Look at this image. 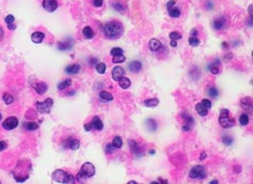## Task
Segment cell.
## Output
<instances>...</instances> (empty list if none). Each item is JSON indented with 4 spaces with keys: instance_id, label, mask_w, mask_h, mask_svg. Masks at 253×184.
<instances>
[{
    "instance_id": "cell-1",
    "label": "cell",
    "mask_w": 253,
    "mask_h": 184,
    "mask_svg": "<svg viewBox=\"0 0 253 184\" xmlns=\"http://www.w3.org/2000/svg\"><path fill=\"white\" fill-rule=\"evenodd\" d=\"M124 33V26L120 21H110L103 25V34L110 40L121 38Z\"/></svg>"
},
{
    "instance_id": "cell-2",
    "label": "cell",
    "mask_w": 253,
    "mask_h": 184,
    "mask_svg": "<svg viewBox=\"0 0 253 184\" xmlns=\"http://www.w3.org/2000/svg\"><path fill=\"white\" fill-rule=\"evenodd\" d=\"M94 173H96V169H94V165L91 162H85L76 176L77 182H84L85 179L93 178Z\"/></svg>"
},
{
    "instance_id": "cell-3",
    "label": "cell",
    "mask_w": 253,
    "mask_h": 184,
    "mask_svg": "<svg viewBox=\"0 0 253 184\" xmlns=\"http://www.w3.org/2000/svg\"><path fill=\"white\" fill-rule=\"evenodd\" d=\"M52 179L56 182L59 183H74L75 182V176H72V174L67 173L64 170H61V169H58V170L53 171L52 173Z\"/></svg>"
},
{
    "instance_id": "cell-4",
    "label": "cell",
    "mask_w": 253,
    "mask_h": 184,
    "mask_svg": "<svg viewBox=\"0 0 253 184\" xmlns=\"http://www.w3.org/2000/svg\"><path fill=\"white\" fill-rule=\"evenodd\" d=\"M219 125L223 127L224 129L231 128L235 126V120L231 117H229V110L227 108H222L219 112V118H218Z\"/></svg>"
},
{
    "instance_id": "cell-5",
    "label": "cell",
    "mask_w": 253,
    "mask_h": 184,
    "mask_svg": "<svg viewBox=\"0 0 253 184\" xmlns=\"http://www.w3.org/2000/svg\"><path fill=\"white\" fill-rule=\"evenodd\" d=\"M207 176V172L203 166L197 165V166L192 167L190 172H189V178L190 179H197V180H203Z\"/></svg>"
},
{
    "instance_id": "cell-6",
    "label": "cell",
    "mask_w": 253,
    "mask_h": 184,
    "mask_svg": "<svg viewBox=\"0 0 253 184\" xmlns=\"http://www.w3.org/2000/svg\"><path fill=\"white\" fill-rule=\"evenodd\" d=\"M53 105V100L51 98H48L44 102H36V108L40 114H48L50 113Z\"/></svg>"
},
{
    "instance_id": "cell-7",
    "label": "cell",
    "mask_w": 253,
    "mask_h": 184,
    "mask_svg": "<svg viewBox=\"0 0 253 184\" xmlns=\"http://www.w3.org/2000/svg\"><path fill=\"white\" fill-rule=\"evenodd\" d=\"M181 117H183L184 120V125H183V131H190L191 129L195 126V119L191 115L189 114H181Z\"/></svg>"
},
{
    "instance_id": "cell-8",
    "label": "cell",
    "mask_w": 253,
    "mask_h": 184,
    "mask_svg": "<svg viewBox=\"0 0 253 184\" xmlns=\"http://www.w3.org/2000/svg\"><path fill=\"white\" fill-rule=\"evenodd\" d=\"M18 125H19V120L14 116L8 117V118L2 122V127H3V129H6V130H12V129L18 127Z\"/></svg>"
},
{
    "instance_id": "cell-9",
    "label": "cell",
    "mask_w": 253,
    "mask_h": 184,
    "mask_svg": "<svg viewBox=\"0 0 253 184\" xmlns=\"http://www.w3.org/2000/svg\"><path fill=\"white\" fill-rule=\"evenodd\" d=\"M128 146L131 148V152L133 153L135 156L140 157L143 155V148L139 146L138 143L134 140H128Z\"/></svg>"
},
{
    "instance_id": "cell-10",
    "label": "cell",
    "mask_w": 253,
    "mask_h": 184,
    "mask_svg": "<svg viewBox=\"0 0 253 184\" xmlns=\"http://www.w3.org/2000/svg\"><path fill=\"white\" fill-rule=\"evenodd\" d=\"M42 7L47 12H53L58 8V1L57 0H44Z\"/></svg>"
},
{
    "instance_id": "cell-11",
    "label": "cell",
    "mask_w": 253,
    "mask_h": 184,
    "mask_svg": "<svg viewBox=\"0 0 253 184\" xmlns=\"http://www.w3.org/2000/svg\"><path fill=\"white\" fill-rule=\"evenodd\" d=\"M125 76V69L121 66H116L112 69V78L114 81H119L122 77Z\"/></svg>"
},
{
    "instance_id": "cell-12",
    "label": "cell",
    "mask_w": 253,
    "mask_h": 184,
    "mask_svg": "<svg viewBox=\"0 0 253 184\" xmlns=\"http://www.w3.org/2000/svg\"><path fill=\"white\" fill-rule=\"evenodd\" d=\"M65 143H67V144H65V147H68L70 150H72V151L78 150L79 146H80L79 141L77 140V139H73V138H68Z\"/></svg>"
},
{
    "instance_id": "cell-13",
    "label": "cell",
    "mask_w": 253,
    "mask_h": 184,
    "mask_svg": "<svg viewBox=\"0 0 253 184\" xmlns=\"http://www.w3.org/2000/svg\"><path fill=\"white\" fill-rule=\"evenodd\" d=\"M149 49H150L151 51H153V52H157V51L162 49V43L160 42V40L153 38L149 41Z\"/></svg>"
},
{
    "instance_id": "cell-14",
    "label": "cell",
    "mask_w": 253,
    "mask_h": 184,
    "mask_svg": "<svg viewBox=\"0 0 253 184\" xmlns=\"http://www.w3.org/2000/svg\"><path fill=\"white\" fill-rule=\"evenodd\" d=\"M73 47V40L71 38L65 39L64 41L58 42V49L59 50H70Z\"/></svg>"
},
{
    "instance_id": "cell-15",
    "label": "cell",
    "mask_w": 253,
    "mask_h": 184,
    "mask_svg": "<svg viewBox=\"0 0 253 184\" xmlns=\"http://www.w3.org/2000/svg\"><path fill=\"white\" fill-rule=\"evenodd\" d=\"M226 22H227V20L224 16H221V18H216V20L213 22V27H214V29L215 30H222L224 28V26H225V24H226Z\"/></svg>"
},
{
    "instance_id": "cell-16",
    "label": "cell",
    "mask_w": 253,
    "mask_h": 184,
    "mask_svg": "<svg viewBox=\"0 0 253 184\" xmlns=\"http://www.w3.org/2000/svg\"><path fill=\"white\" fill-rule=\"evenodd\" d=\"M128 67H129V70H131L132 73L137 74V73H139L141 70V68H143V64H141L139 61H133V62L129 63Z\"/></svg>"
},
{
    "instance_id": "cell-17",
    "label": "cell",
    "mask_w": 253,
    "mask_h": 184,
    "mask_svg": "<svg viewBox=\"0 0 253 184\" xmlns=\"http://www.w3.org/2000/svg\"><path fill=\"white\" fill-rule=\"evenodd\" d=\"M65 73L70 75H76L79 73L80 70V65L79 64H72V65H67L65 67Z\"/></svg>"
},
{
    "instance_id": "cell-18",
    "label": "cell",
    "mask_w": 253,
    "mask_h": 184,
    "mask_svg": "<svg viewBox=\"0 0 253 184\" xmlns=\"http://www.w3.org/2000/svg\"><path fill=\"white\" fill-rule=\"evenodd\" d=\"M111 6L114 10H116L117 12H120L121 14L125 13V6L122 3V2L117 1V0H111Z\"/></svg>"
},
{
    "instance_id": "cell-19",
    "label": "cell",
    "mask_w": 253,
    "mask_h": 184,
    "mask_svg": "<svg viewBox=\"0 0 253 184\" xmlns=\"http://www.w3.org/2000/svg\"><path fill=\"white\" fill-rule=\"evenodd\" d=\"M34 89L36 90V92L38 94H44V93H46L47 90H48V86H47L45 82L39 81V82H36V84H34Z\"/></svg>"
},
{
    "instance_id": "cell-20",
    "label": "cell",
    "mask_w": 253,
    "mask_h": 184,
    "mask_svg": "<svg viewBox=\"0 0 253 184\" xmlns=\"http://www.w3.org/2000/svg\"><path fill=\"white\" fill-rule=\"evenodd\" d=\"M91 126H93V129L101 131L103 129V122L101 121V119L98 116H94L91 120Z\"/></svg>"
},
{
    "instance_id": "cell-21",
    "label": "cell",
    "mask_w": 253,
    "mask_h": 184,
    "mask_svg": "<svg viewBox=\"0 0 253 184\" xmlns=\"http://www.w3.org/2000/svg\"><path fill=\"white\" fill-rule=\"evenodd\" d=\"M30 38H32V41L35 42V43H40V42L44 41L45 34L41 32H35L32 34V37H30Z\"/></svg>"
},
{
    "instance_id": "cell-22",
    "label": "cell",
    "mask_w": 253,
    "mask_h": 184,
    "mask_svg": "<svg viewBox=\"0 0 253 184\" xmlns=\"http://www.w3.org/2000/svg\"><path fill=\"white\" fill-rule=\"evenodd\" d=\"M83 36L86 39H93L94 37V32L90 26H85L83 28Z\"/></svg>"
},
{
    "instance_id": "cell-23",
    "label": "cell",
    "mask_w": 253,
    "mask_h": 184,
    "mask_svg": "<svg viewBox=\"0 0 253 184\" xmlns=\"http://www.w3.org/2000/svg\"><path fill=\"white\" fill-rule=\"evenodd\" d=\"M117 82H119V84H120L121 88L124 89V90H125V89H128L129 87H131V84H132L131 79L127 78V77H125V76L122 77V78H121Z\"/></svg>"
},
{
    "instance_id": "cell-24",
    "label": "cell",
    "mask_w": 253,
    "mask_h": 184,
    "mask_svg": "<svg viewBox=\"0 0 253 184\" xmlns=\"http://www.w3.org/2000/svg\"><path fill=\"white\" fill-rule=\"evenodd\" d=\"M196 110H197V113L200 115L201 117H205L207 115V110H207V108H205L200 102V103H197V104H196Z\"/></svg>"
},
{
    "instance_id": "cell-25",
    "label": "cell",
    "mask_w": 253,
    "mask_h": 184,
    "mask_svg": "<svg viewBox=\"0 0 253 184\" xmlns=\"http://www.w3.org/2000/svg\"><path fill=\"white\" fill-rule=\"evenodd\" d=\"M160 101L158 100L157 98H153V99H148V100H145L143 102V105L147 106V107H157L159 105Z\"/></svg>"
},
{
    "instance_id": "cell-26",
    "label": "cell",
    "mask_w": 253,
    "mask_h": 184,
    "mask_svg": "<svg viewBox=\"0 0 253 184\" xmlns=\"http://www.w3.org/2000/svg\"><path fill=\"white\" fill-rule=\"evenodd\" d=\"M99 96H100L101 100L105 101V102H110V101L113 100V95L111 93H109L108 91H101L100 93H99Z\"/></svg>"
},
{
    "instance_id": "cell-27",
    "label": "cell",
    "mask_w": 253,
    "mask_h": 184,
    "mask_svg": "<svg viewBox=\"0 0 253 184\" xmlns=\"http://www.w3.org/2000/svg\"><path fill=\"white\" fill-rule=\"evenodd\" d=\"M167 10H169L170 16H172V18H179L180 16V10L177 9L175 6L171 7V8H167Z\"/></svg>"
},
{
    "instance_id": "cell-28",
    "label": "cell",
    "mask_w": 253,
    "mask_h": 184,
    "mask_svg": "<svg viewBox=\"0 0 253 184\" xmlns=\"http://www.w3.org/2000/svg\"><path fill=\"white\" fill-rule=\"evenodd\" d=\"M96 70L98 74L100 75H103L105 73V70H107V65H105V63H97L96 64Z\"/></svg>"
},
{
    "instance_id": "cell-29",
    "label": "cell",
    "mask_w": 253,
    "mask_h": 184,
    "mask_svg": "<svg viewBox=\"0 0 253 184\" xmlns=\"http://www.w3.org/2000/svg\"><path fill=\"white\" fill-rule=\"evenodd\" d=\"M71 84H72V80H71V79H65L64 81L59 82V84H58V90H59V91L64 90V89H67L68 86H71Z\"/></svg>"
},
{
    "instance_id": "cell-30",
    "label": "cell",
    "mask_w": 253,
    "mask_h": 184,
    "mask_svg": "<svg viewBox=\"0 0 253 184\" xmlns=\"http://www.w3.org/2000/svg\"><path fill=\"white\" fill-rule=\"evenodd\" d=\"M241 107L243 108V110H250L251 108V99L250 98H245L241 100V103H240Z\"/></svg>"
},
{
    "instance_id": "cell-31",
    "label": "cell",
    "mask_w": 253,
    "mask_h": 184,
    "mask_svg": "<svg viewBox=\"0 0 253 184\" xmlns=\"http://www.w3.org/2000/svg\"><path fill=\"white\" fill-rule=\"evenodd\" d=\"M146 124H147V126H148L149 130H151V131H155V130H157V128H158L157 126H158V125H157V122H155L154 119H152V118L147 119Z\"/></svg>"
},
{
    "instance_id": "cell-32",
    "label": "cell",
    "mask_w": 253,
    "mask_h": 184,
    "mask_svg": "<svg viewBox=\"0 0 253 184\" xmlns=\"http://www.w3.org/2000/svg\"><path fill=\"white\" fill-rule=\"evenodd\" d=\"M38 127H39L38 124H36V122H26V124H24V128L28 131L37 130Z\"/></svg>"
},
{
    "instance_id": "cell-33",
    "label": "cell",
    "mask_w": 253,
    "mask_h": 184,
    "mask_svg": "<svg viewBox=\"0 0 253 184\" xmlns=\"http://www.w3.org/2000/svg\"><path fill=\"white\" fill-rule=\"evenodd\" d=\"M2 100H3V102L6 103L7 105H10V104H12V103H13L14 99H13V96L11 95V94L4 93L3 95H2Z\"/></svg>"
},
{
    "instance_id": "cell-34",
    "label": "cell",
    "mask_w": 253,
    "mask_h": 184,
    "mask_svg": "<svg viewBox=\"0 0 253 184\" xmlns=\"http://www.w3.org/2000/svg\"><path fill=\"white\" fill-rule=\"evenodd\" d=\"M112 144L114 145L115 148H121L123 146V140L120 138V136H114L112 141Z\"/></svg>"
},
{
    "instance_id": "cell-35",
    "label": "cell",
    "mask_w": 253,
    "mask_h": 184,
    "mask_svg": "<svg viewBox=\"0 0 253 184\" xmlns=\"http://www.w3.org/2000/svg\"><path fill=\"white\" fill-rule=\"evenodd\" d=\"M239 124L241 126H247L249 124V116L247 114H241V116L239 117Z\"/></svg>"
},
{
    "instance_id": "cell-36",
    "label": "cell",
    "mask_w": 253,
    "mask_h": 184,
    "mask_svg": "<svg viewBox=\"0 0 253 184\" xmlns=\"http://www.w3.org/2000/svg\"><path fill=\"white\" fill-rule=\"evenodd\" d=\"M189 44H190L191 47H198L200 44V40L198 37H189V40H188Z\"/></svg>"
},
{
    "instance_id": "cell-37",
    "label": "cell",
    "mask_w": 253,
    "mask_h": 184,
    "mask_svg": "<svg viewBox=\"0 0 253 184\" xmlns=\"http://www.w3.org/2000/svg\"><path fill=\"white\" fill-rule=\"evenodd\" d=\"M125 60H126V58L124 56V54H120V55L113 56L112 62L116 64V63H123V62H125Z\"/></svg>"
},
{
    "instance_id": "cell-38",
    "label": "cell",
    "mask_w": 253,
    "mask_h": 184,
    "mask_svg": "<svg viewBox=\"0 0 253 184\" xmlns=\"http://www.w3.org/2000/svg\"><path fill=\"white\" fill-rule=\"evenodd\" d=\"M222 141H223V143L225 145H231L233 144V138L231 136H229L228 134H224L223 136H222Z\"/></svg>"
},
{
    "instance_id": "cell-39",
    "label": "cell",
    "mask_w": 253,
    "mask_h": 184,
    "mask_svg": "<svg viewBox=\"0 0 253 184\" xmlns=\"http://www.w3.org/2000/svg\"><path fill=\"white\" fill-rule=\"evenodd\" d=\"M110 53H111V55H112V56L120 55V54H123V49L122 48H119V47H115V48L111 49Z\"/></svg>"
},
{
    "instance_id": "cell-40",
    "label": "cell",
    "mask_w": 253,
    "mask_h": 184,
    "mask_svg": "<svg viewBox=\"0 0 253 184\" xmlns=\"http://www.w3.org/2000/svg\"><path fill=\"white\" fill-rule=\"evenodd\" d=\"M218 94H219V92H218V90H217L216 88H215V87H211V88L209 89V95L212 96L213 99L217 98V96H218Z\"/></svg>"
},
{
    "instance_id": "cell-41",
    "label": "cell",
    "mask_w": 253,
    "mask_h": 184,
    "mask_svg": "<svg viewBox=\"0 0 253 184\" xmlns=\"http://www.w3.org/2000/svg\"><path fill=\"white\" fill-rule=\"evenodd\" d=\"M115 150H116V148L114 147V145H113L112 143H108V144L105 145V153H107V154H112V153L115 152Z\"/></svg>"
},
{
    "instance_id": "cell-42",
    "label": "cell",
    "mask_w": 253,
    "mask_h": 184,
    "mask_svg": "<svg viewBox=\"0 0 253 184\" xmlns=\"http://www.w3.org/2000/svg\"><path fill=\"white\" fill-rule=\"evenodd\" d=\"M181 34L180 33H178V32H172L171 34H170V38H171V40H179V39H181Z\"/></svg>"
},
{
    "instance_id": "cell-43",
    "label": "cell",
    "mask_w": 253,
    "mask_h": 184,
    "mask_svg": "<svg viewBox=\"0 0 253 184\" xmlns=\"http://www.w3.org/2000/svg\"><path fill=\"white\" fill-rule=\"evenodd\" d=\"M201 104L204 106L205 108H207V110L212 107V102L210 100H207V99H203V100L201 101Z\"/></svg>"
},
{
    "instance_id": "cell-44",
    "label": "cell",
    "mask_w": 253,
    "mask_h": 184,
    "mask_svg": "<svg viewBox=\"0 0 253 184\" xmlns=\"http://www.w3.org/2000/svg\"><path fill=\"white\" fill-rule=\"evenodd\" d=\"M4 22H6L7 25L12 24V23H14V16L12 15V14H9V15H7L6 18H4Z\"/></svg>"
},
{
    "instance_id": "cell-45",
    "label": "cell",
    "mask_w": 253,
    "mask_h": 184,
    "mask_svg": "<svg viewBox=\"0 0 253 184\" xmlns=\"http://www.w3.org/2000/svg\"><path fill=\"white\" fill-rule=\"evenodd\" d=\"M103 3V0H93V4L96 8H100Z\"/></svg>"
},
{
    "instance_id": "cell-46",
    "label": "cell",
    "mask_w": 253,
    "mask_h": 184,
    "mask_svg": "<svg viewBox=\"0 0 253 184\" xmlns=\"http://www.w3.org/2000/svg\"><path fill=\"white\" fill-rule=\"evenodd\" d=\"M210 70H211V73L213 75H217L219 73V68L217 67V66H212V67L210 68Z\"/></svg>"
},
{
    "instance_id": "cell-47",
    "label": "cell",
    "mask_w": 253,
    "mask_h": 184,
    "mask_svg": "<svg viewBox=\"0 0 253 184\" xmlns=\"http://www.w3.org/2000/svg\"><path fill=\"white\" fill-rule=\"evenodd\" d=\"M84 129H85V131H90L91 129H93V126H91V122H88V124H85Z\"/></svg>"
},
{
    "instance_id": "cell-48",
    "label": "cell",
    "mask_w": 253,
    "mask_h": 184,
    "mask_svg": "<svg viewBox=\"0 0 253 184\" xmlns=\"http://www.w3.org/2000/svg\"><path fill=\"white\" fill-rule=\"evenodd\" d=\"M6 148H7V143L4 141H0V152H2Z\"/></svg>"
},
{
    "instance_id": "cell-49",
    "label": "cell",
    "mask_w": 253,
    "mask_h": 184,
    "mask_svg": "<svg viewBox=\"0 0 253 184\" xmlns=\"http://www.w3.org/2000/svg\"><path fill=\"white\" fill-rule=\"evenodd\" d=\"M190 36H191V37H198V30L196 29V28L191 29V32H190Z\"/></svg>"
},
{
    "instance_id": "cell-50",
    "label": "cell",
    "mask_w": 253,
    "mask_h": 184,
    "mask_svg": "<svg viewBox=\"0 0 253 184\" xmlns=\"http://www.w3.org/2000/svg\"><path fill=\"white\" fill-rule=\"evenodd\" d=\"M8 28H9V29H10V30H14V29H15V28H16V25L14 24V23H12V24H9V25H8Z\"/></svg>"
},
{
    "instance_id": "cell-51",
    "label": "cell",
    "mask_w": 253,
    "mask_h": 184,
    "mask_svg": "<svg viewBox=\"0 0 253 184\" xmlns=\"http://www.w3.org/2000/svg\"><path fill=\"white\" fill-rule=\"evenodd\" d=\"M205 157H207V154H205L204 152H202V153H201V154H200L199 159H200V160H203V159H205Z\"/></svg>"
},
{
    "instance_id": "cell-52",
    "label": "cell",
    "mask_w": 253,
    "mask_h": 184,
    "mask_svg": "<svg viewBox=\"0 0 253 184\" xmlns=\"http://www.w3.org/2000/svg\"><path fill=\"white\" fill-rule=\"evenodd\" d=\"M170 44H171V47H174V48L177 47V40H171V43Z\"/></svg>"
},
{
    "instance_id": "cell-53",
    "label": "cell",
    "mask_w": 253,
    "mask_h": 184,
    "mask_svg": "<svg viewBox=\"0 0 253 184\" xmlns=\"http://www.w3.org/2000/svg\"><path fill=\"white\" fill-rule=\"evenodd\" d=\"M222 46H223V49H228V43H226V42H223Z\"/></svg>"
},
{
    "instance_id": "cell-54",
    "label": "cell",
    "mask_w": 253,
    "mask_h": 184,
    "mask_svg": "<svg viewBox=\"0 0 253 184\" xmlns=\"http://www.w3.org/2000/svg\"><path fill=\"white\" fill-rule=\"evenodd\" d=\"M249 15H250V18H252V6L249 7Z\"/></svg>"
},
{
    "instance_id": "cell-55",
    "label": "cell",
    "mask_w": 253,
    "mask_h": 184,
    "mask_svg": "<svg viewBox=\"0 0 253 184\" xmlns=\"http://www.w3.org/2000/svg\"><path fill=\"white\" fill-rule=\"evenodd\" d=\"M159 182H162V183H167V181H166V180H162V179H160V180H159Z\"/></svg>"
},
{
    "instance_id": "cell-56",
    "label": "cell",
    "mask_w": 253,
    "mask_h": 184,
    "mask_svg": "<svg viewBox=\"0 0 253 184\" xmlns=\"http://www.w3.org/2000/svg\"><path fill=\"white\" fill-rule=\"evenodd\" d=\"M210 183H218V181H217V180H213V181H211Z\"/></svg>"
},
{
    "instance_id": "cell-57",
    "label": "cell",
    "mask_w": 253,
    "mask_h": 184,
    "mask_svg": "<svg viewBox=\"0 0 253 184\" xmlns=\"http://www.w3.org/2000/svg\"><path fill=\"white\" fill-rule=\"evenodd\" d=\"M137 182H135V181H131V182H129V184H136Z\"/></svg>"
},
{
    "instance_id": "cell-58",
    "label": "cell",
    "mask_w": 253,
    "mask_h": 184,
    "mask_svg": "<svg viewBox=\"0 0 253 184\" xmlns=\"http://www.w3.org/2000/svg\"><path fill=\"white\" fill-rule=\"evenodd\" d=\"M0 120H1V114H0Z\"/></svg>"
}]
</instances>
